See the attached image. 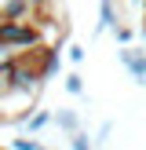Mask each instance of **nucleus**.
I'll use <instances>...</instances> for the list:
<instances>
[{"label": "nucleus", "mask_w": 146, "mask_h": 150, "mask_svg": "<svg viewBox=\"0 0 146 150\" xmlns=\"http://www.w3.org/2000/svg\"><path fill=\"white\" fill-rule=\"evenodd\" d=\"M0 44L11 55H26V51L40 48L44 37H40L36 18H0Z\"/></svg>", "instance_id": "nucleus-1"}, {"label": "nucleus", "mask_w": 146, "mask_h": 150, "mask_svg": "<svg viewBox=\"0 0 146 150\" xmlns=\"http://www.w3.org/2000/svg\"><path fill=\"white\" fill-rule=\"evenodd\" d=\"M117 59H121V66L131 73L135 84H146V51L131 48V44H121V48H117Z\"/></svg>", "instance_id": "nucleus-2"}, {"label": "nucleus", "mask_w": 146, "mask_h": 150, "mask_svg": "<svg viewBox=\"0 0 146 150\" xmlns=\"http://www.w3.org/2000/svg\"><path fill=\"white\" fill-rule=\"evenodd\" d=\"M124 11H121V0H99V22H95V33H106V29L121 26Z\"/></svg>", "instance_id": "nucleus-3"}, {"label": "nucleus", "mask_w": 146, "mask_h": 150, "mask_svg": "<svg viewBox=\"0 0 146 150\" xmlns=\"http://www.w3.org/2000/svg\"><path fill=\"white\" fill-rule=\"evenodd\" d=\"M51 125H58V128H62L66 136L80 132V117H77V110H69V106H58V110H51Z\"/></svg>", "instance_id": "nucleus-4"}, {"label": "nucleus", "mask_w": 146, "mask_h": 150, "mask_svg": "<svg viewBox=\"0 0 146 150\" xmlns=\"http://www.w3.org/2000/svg\"><path fill=\"white\" fill-rule=\"evenodd\" d=\"M51 125V110H29V117L22 121V128L29 132V136H36L40 128H48Z\"/></svg>", "instance_id": "nucleus-5"}, {"label": "nucleus", "mask_w": 146, "mask_h": 150, "mask_svg": "<svg viewBox=\"0 0 146 150\" xmlns=\"http://www.w3.org/2000/svg\"><path fill=\"white\" fill-rule=\"evenodd\" d=\"M62 88H66V92H69V95H77V99H80V95H84V77H80L77 70H73V73H66Z\"/></svg>", "instance_id": "nucleus-6"}, {"label": "nucleus", "mask_w": 146, "mask_h": 150, "mask_svg": "<svg viewBox=\"0 0 146 150\" xmlns=\"http://www.w3.org/2000/svg\"><path fill=\"white\" fill-rule=\"evenodd\" d=\"M7 150H40V139H33V136L26 132V136H15Z\"/></svg>", "instance_id": "nucleus-7"}, {"label": "nucleus", "mask_w": 146, "mask_h": 150, "mask_svg": "<svg viewBox=\"0 0 146 150\" xmlns=\"http://www.w3.org/2000/svg\"><path fill=\"white\" fill-rule=\"evenodd\" d=\"M110 33H113V40H117V44H131V40H135V29H131L128 22H121V26H113Z\"/></svg>", "instance_id": "nucleus-8"}, {"label": "nucleus", "mask_w": 146, "mask_h": 150, "mask_svg": "<svg viewBox=\"0 0 146 150\" xmlns=\"http://www.w3.org/2000/svg\"><path fill=\"white\" fill-rule=\"evenodd\" d=\"M69 146H73V150H95V143L88 139V132H84V128H80V132H73V136H69Z\"/></svg>", "instance_id": "nucleus-9"}, {"label": "nucleus", "mask_w": 146, "mask_h": 150, "mask_svg": "<svg viewBox=\"0 0 146 150\" xmlns=\"http://www.w3.org/2000/svg\"><path fill=\"white\" fill-rule=\"evenodd\" d=\"M84 55H88V51L80 48V44H69V48H66V59H69L73 66H80V62H84Z\"/></svg>", "instance_id": "nucleus-10"}, {"label": "nucleus", "mask_w": 146, "mask_h": 150, "mask_svg": "<svg viewBox=\"0 0 146 150\" xmlns=\"http://www.w3.org/2000/svg\"><path fill=\"white\" fill-rule=\"evenodd\" d=\"M110 136H113V125L106 121V125H102V128H99V136L91 139V143H95V146H106V143H110Z\"/></svg>", "instance_id": "nucleus-11"}, {"label": "nucleus", "mask_w": 146, "mask_h": 150, "mask_svg": "<svg viewBox=\"0 0 146 150\" xmlns=\"http://www.w3.org/2000/svg\"><path fill=\"white\" fill-rule=\"evenodd\" d=\"M7 59H15V55H11V51H7V48H4V44H0V66H4V62H7Z\"/></svg>", "instance_id": "nucleus-12"}, {"label": "nucleus", "mask_w": 146, "mask_h": 150, "mask_svg": "<svg viewBox=\"0 0 146 150\" xmlns=\"http://www.w3.org/2000/svg\"><path fill=\"white\" fill-rule=\"evenodd\" d=\"M142 88H146V84H142Z\"/></svg>", "instance_id": "nucleus-13"}]
</instances>
